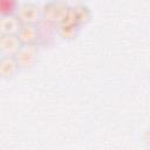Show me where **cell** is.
<instances>
[{
    "mask_svg": "<svg viewBox=\"0 0 150 150\" xmlns=\"http://www.w3.org/2000/svg\"><path fill=\"white\" fill-rule=\"evenodd\" d=\"M75 1H76L77 4H82V2H84L86 0H75Z\"/></svg>",
    "mask_w": 150,
    "mask_h": 150,
    "instance_id": "8fae6325",
    "label": "cell"
},
{
    "mask_svg": "<svg viewBox=\"0 0 150 150\" xmlns=\"http://www.w3.org/2000/svg\"><path fill=\"white\" fill-rule=\"evenodd\" d=\"M73 8V14H74V18H75V21L76 23L82 27L87 23L90 22L91 18H93V13H91V9L84 4H76Z\"/></svg>",
    "mask_w": 150,
    "mask_h": 150,
    "instance_id": "9c48e42d",
    "label": "cell"
},
{
    "mask_svg": "<svg viewBox=\"0 0 150 150\" xmlns=\"http://www.w3.org/2000/svg\"><path fill=\"white\" fill-rule=\"evenodd\" d=\"M56 27V34L59 35L60 39L64 40V41H73L79 36L80 33V28L76 23L74 22H60L57 25H55Z\"/></svg>",
    "mask_w": 150,
    "mask_h": 150,
    "instance_id": "52a82bcc",
    "label": "cell"
},
{
    "mask_svg": "<svg viewBox=\"0 0 150 150\" xmlns=\"http://www.w3.org/2000/svg\"><path fill=\"white\" fill-rule=\"evenodd\" d=\"M15 16L19 19L21 25H39L42 21L41 7L33 2H25L19 5Z\"/></svg>",
    "mask_w": 150,
    "mask_h": 150,
    "instance_id": "7a4b0ae2",
    "label": "cell"
},
{
    "mask_svg": "<svg viewBox=\"0 0 150 150\" xmlns=\"http://www.w3.org/2000/svg\"><path fill=\"white\" fill-rule=\"evenodd\" d=\"M20 68L13 55H1L0 57V79L11 80L18 73Z\"/></svg>",
    "mask_w": 150,
    "mask_h": 150,
    "instance_id": "5b68a950",
    "label": "cell"
},
{
    "mask_svg": "<svg viewBox=\"0 0 150 150\" xmlns=\"http://www.w3.org/2000/svg\"><path fill=\"white\" fill-rule=\"evenodd\" d=\"M21 27V22L14 15L0 16V35L2 34H16Z\"/></svg>",
    "mask_w": 150,
    "mask_h": 150,
    "instance_id": "ba28073f",
    "label": "cell"
},
{
    "mask_svg": "<svg viewBox=\"0 0 150 150\" xmlns=\"http://www.w3.org/2000/svg\"><path fill=\"white\" fill-rule=\"evenodd\" d=\"M16 35L22 46H35L40 39L39 25H21Z\"/></svg>",
    "mask_w": 150,
    "mask_h": 150,
    "instance_id": "277c9868",
    "label": "cell"
},
{
    "mask_svg": "<svg viewBox=\"0 0 150 150\" xmlns=\"http://www.w3.org/2000/svg\"><path fill=\"white\" fill-rule=\"evenodd\" d=\"M0 57H1V54H0Z\"/></svg>",
    "mask_w": 150,
    "mask_h": 150,
    "instance_id": "7c38bea8",
    "label": "cell"
},
{
    "mask_svg": "<svg viewBox=\"0 0 150 150\" xmlns=\"http://www.w3.org/2000/svg\"><path fill=\"white\" fill-rule=\"evenodd\" d=\"M19 7L18 0H0V16L14 15Z\"/></svg>",
    "mask_w": 150,
    "mask_h": 150,
    "instance_id": "30bf717a",
    "label": "cell"
},
{
    "mask_svg": "<svg viewBox=\"0 0 150 150\" xmlns=\"http://www.w3.org/2000/svg\"><path fill=\"white\" fill-rule=\"evenodd\" d=\"M21 42L16 34H2L0 35V54L1 55H15L21 48Z\"/></svg>",
    "mask_w": 150,
    "mask_h": 150,
    "instance_id": "8992f818",
    "label": "cell"
},
{
    "mask_svg": "<svg viewBox=\"0 0 150 150\" xmlns=\"http://www.w3.org/2000/svg\"><path fill=\"white\" fill-rule=\"evenodd\" d=\"M70 8L66 0H49L41 7L42 20L52 25H57L67 16Z\"/></svg>",
    "mask_w": 150,
    "mask_h": 150,
    "instance_id": "6da1fadb",
    "label": "cell"
},
{
    "mask_svg": "<svg viewBox=\"0 0 150 150\" xmlns=\"http://www.w3.org/2000/svg\"><path fill=\"white\" fill-rule=\"evenodd\" d=\"M14 56L20 70H29L35 66L38 61V49L35 46H21Z\"/></svg>",
    "mask_w": 150,
    "mask_h": 150,
    "instance_id": "3957f363",
    "label": "cell"
}]
</instances>
